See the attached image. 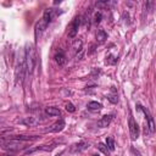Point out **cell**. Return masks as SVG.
Here are the masks:
<instances>
[{
	"label": "cell",
	"instance_id": "3957f363",
	"mask_svg": "<svg viewBox=\"0 0 156 156\" xmlns=\"http://www.w3.org/2000/svg\"><path fill=\"white\" fill-rule=\"evenodd\" d=\"M27 73V65H26V56L23 54L22 57H20V60L17 61V65H16V68H15V80H16V84H22L23 83V79H24V76Z\"/></svg>",
	"mask_w": 156,
	"mask_h": 156
},
{
	"label": "cell",
	"instance_id": "7402d4cb",
	"mask_svg": "<svg viewBox=\"0 0 156 156\" xmlns=\"http://www.w3.org/2000/svg\"><path fill=\"white\" fill-rule=\"evenodd\" d=\"M108 100H110L111 102L116 104V102L118 101V98H117V95H116V94H112V95H108Z\"/></svg>",
	"mask_w": 156,
	"mask_h": 156
},
{
	"label": "cell",
	"instance_id": "9a60e30c",
	"mask_svg": "<svg viewBox=\"0 0 156 156\" xmlns=\"http://www.w3.org/2000/svg\"><path fill=\"white\" fill-rule=\"evenodd\" d=\"M107 39V34H106V32L104 30V29H99L98 32H96V40H98V43H104L105 40Z\"/></svg>",
	"mask_w": 156,
	"mask_h": 156
},
{
	"label": "cell",
	"instance_id": "8fae6325",
	"mask_svg": "<svg viewBox=\"0 0 156 156\" xmlns=\"http://www.w3.org/2000/svg\"><path fill=\"white\" fill-rule=\"evenodd\" d=\"M54 147H55V144H51V145H40V146H37V147H33V149H29V150H27L24 155H28V154H33L34 151H51Z\"/></svg>",
	"mask_w": 156,
	"mask_h": 156
},
{
	"label": "cell",
	"instance_id": "5b68a950",
	"mask_svg": "<svg viewBox=\"0 0 156 156\" xmlns=\"http://www.w3.org/2000/svg\"><path fill=\"white\" fill-rule=\"evenodd\" d=\"M128 126H129V135L132 140H136L139 138V126L135 122V119L130 116L129 121H128Z\"/></svg>",
	"mask_w": 156,
	"mask_h": 156
},
{
	"label": "cell",
	"instance_id": "2e32d148",
	"mask_svg": "<svg viewBox=\"0 0 156 156\" xmlns=\"http://www.w3.org/2000/svg\"><path fill=\"white\" fill-rule=\"evenodd\" d=\"M45 112L49 116H61V110L57 107H46Z\"/></svg>",
	"mask_w": 156,
	"mask_h": 156
},
{
	"label": "cell",
	"instance_id": "d6986e66",
	"mask_svg": "<svg viewBox=\"0 0 156 156\" xmlns=\"http://www.w3.org/2000/svg\"><path fill=\"white\" fill-rule=\"evenodd\" d=\"M98 147H99V150H100V151H102V152H104V154H106V155H107V154H108V151H110V150H108V147H107V145H105V144H102V143H99Z\"/></svg>",
	"mask_w": 156,
	"mask_h": 156
},
{
	"label": "cell",
	"instance_id": "ac0fdd59",
	"mask_svg": "<svg viewBox=\"0 0 156 156\" xmlns=\"http://www.w3.org/2000/svg\"><path fill=\"white\" fill-rule=\"evenodd\" d=\"M106 145H107V147H108L110 151H113L115 150V140H113L112 136H108L106 139Z\"/></svg>",
	"mask_w": 156,
	"mask_h": 156
},
{
	"label": "cell",
	"instance_id": "ffe728a7",
	"mask_svg": "<svg viewBox=\"0 0 156 156\" xmlns=\"http://www.w3.org/2000/svg\"><path fill=\"white\" fill-rule=\"evenodd\" d=\"M101 18H102V13H101L100 11H98V12H95V15H94V22H95L96 24L101 22Z\"/></svg>",
	"mask_w": 156,
	"mask_h": 156
},
{
	"label": "cell",
	"instance_id": "277c9868",
	"mask_svg": "<svg viewBox=\"0 0 156 156\" xmlns=\"http://www.w3.org/2000/svg\"><path fill=\"white\" fill-rule=\"evenodd\" d=\"M138 108L141 110L144 113H145V117H146V127H145V134H154L155 133V122H154V118L152 116L150 115L149 110L141 105H138Z\"/></svg>",
	"mask_w": 156,
	"mask_h": 156
},
{
	"label": "cell",
	"instance_id": "7a4b0ae2",
	"mask_svg": "<svg viewBox=\"0 0 156 156\" xmlns=\"http://www.w3.org/2000/svg\"><path fill=\"white\" fill-rule=\"evenodd\" d=\"M24 56H26V65H27V74H30L37 62V54L32 45H27L24 50Z\"/></svg>",
	"mask_w": 156,
	"mask_h": 156
},
{
	"label": "cell",
	"instance_id": "52a82bcc",
	"mask_svg": "<svg viewBox=\"0 0 156 156\" xmlns=\"http://www.w3.org/2000/svg\"><path fill=\"white\" fill-rule=\"evenodd\" d=\"M79 24H80V17L76 16V17L72 20V22H71V24H69V27H68V37H69V38H74V37L77 35Z\"/></svg>",
	"mask_w": 156,
	"mask_h": 156
},
{
	"label": "cell",
	"instance_id": "ba28073f",
	"mask_svg": "<svg viewBox=\"0 0 156 156\" xmlns=\"http://www.w3.org/2000/svg\"><path fill=\"white\" fill-rule=\"evenodd\" d=\"M63 128H65V121L63 119H58L57 122L51 124L49 128H46L44 132L45 133H57V132H61Z\"/></svg>",
	"mask_w": 156,
	"mask_h": 156
},
{
	"label": "cell",
	"instance_id": "5bb4252c",
	"mask_svg": "<svg viewBox=\"0 0 156 156\" xmlns=\"http://www.w3.org/2000/svg\"><path fill=\"white\" fill-rule=\"evenodd\" d=\"M82 45H83V43H82V40H79V39H77V40L73 43L72 49H73V51L76 52V56L78 55V52L82 55V52H83V48H82Z\"/></svg>",
	"mask_w": 156,
	"mask_h": 156
},
{
	"label": "cell",
	"instance_id": "4fadbf2b",
	"mask_svg": "<svg viewBox=\"0 0 156 156\" xmlns=\"http://www.w3.org/2000/svg\"><path fill=\"white\" fill-rule=\"evenodd\" d=\"M55 61L58 66H62L65 62H66V55L62 50H58L56 54H55Z\"/></svg>",
	"mask_w": 156,
	"mask_h": 156
},
{
	"label": "cell",
	"instance_id": "e0dca14e",
	"mask_svg": "<svg viewBox=\"0 0 156 156\" xmlns=\"http://www.w3.org/2000/svg\"><path fill=\"white\" fill-rule=\"evenodd\" d=\"M88 108L91 110V111H99V110L102 108V105L100 102H98V101H90L88 104Z\"/></svg>",
	"mask_w": 156,
	"mask_h": 156
},
{
	"label": "cell",
	"instance_id": "30bf717a",
	"mask_svg": "<svg viewBox=\"0 0 156 156\" xmlns=\"http://www.w3.org/2000/svg\"><path fill=\"white\" fill-rule=\"evenodd\" d=\"M112 119H113V115H105V116H102L99 121H98V127L99 128H105V127H107L111 122H112Z\"/></svg>",
	"mask_w": 156,
	"mask_h": 156
},
{
	"label": "cell",
	"instance_id": "9c48e42d",
	"mask_svg": "<svg viewBox=\"0 0 156 156\" xmlns=\"http://www.w3.org/2000/svg\"><path fill=\"white\" fill-rule=\"evenodd\" d=\"M20 123H22L27 127H34V126L40 123V119L37 117H24V118L20 119Z\"/></svg>",
	"mask_w": 156,
	"mask_h": 156
},
{
	"label": "cell",
	"instance_id": "44dd1931",
	"mask_svg": "<svg viewBox=\"0 0 156 156\" xmlns=\"http://www.w3.org/2000/svg\"><path fill=\"white\" fill-rule=\"evenodd\" d=\"M66 110H67L68 112H74V111H76V108H74V106H73V104H71V102H68V104H66Z\"/></svg>",
	"mask_w": 156,
	"mask_h": 156
},
{
	"label": "cell",
	"instance_id": "603a6c76",
	"mask_svg": "<svg viewBox=\"0 0 156 156\" xmlns=\"http://www.w3.org/2000/svg\"><path fill=\"white\" fill-rule=\"evenodd\" d=\"M93 156H100V155H96V154H95V155H93Z\"/></svg>",
	"mask_w": 156,
	"mask_h": 156
},
{
	"label": "cell",
	"instance_id": "7c38bea8",
	"mask_svg": "<svg viewBox=\"0 0 156 156\" xmlns=\"http://www.w3.org/2000/svg\"><path fill=\"white\" fill-rule=\"evenodd\" d=\"M88 146H89V144H88V143H85V141L76 143V144H73V145L71 146V152H80V151L85 150Z\"/></svg>",
	"mask_w": 156,
	"mask_h": 156
},
{
	"label": "cell",
	"instance_id": "8992f818",
	"mask_svg": "<svg viewBox=\"0 0 156 156\" xmlns=\"http://www.w3.org/2000/svg\"><path fill=\"white\" fill-rule=\"evenodd\" d=\"M2 147L5 150H9V151H16V150H20L22 149V143L20 140H16V139H10L9 141H5L2 140Z\"/></svg>",
	"mask_w": 156,
	"mask_h": 156
},
{
	"label": "cell",
	"instance_id": "6da1fadb",
	"mask_svg": "<svg viewBox=\"0 0 156 156\" xmlns=\"http://www.w3.org/2000/svg\"><path fill=\"white\" fill-rule=\"evenodd\" d=\"M56 15L54 9H46L43 13V17L39 20V22H37L35 24V29H34V35H35V40L39 39V37L43 34V32L46 29V27L50 24V22L52 21L54 16Z\"/></svg>",
	"mask_w": 156,
	"mask_h": 156
}]
</instances>
